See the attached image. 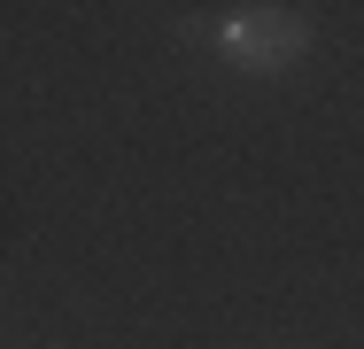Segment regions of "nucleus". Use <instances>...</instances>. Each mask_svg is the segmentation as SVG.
I'll list each match as a JSON object with an SVG mask.
<instances>
[{
    "mask_svg": "<svg viewBox=\"0 0 364 349\" xmlns=\"http://www.w3.org/2000/svg\"><path fill=\"white\" fill-rule=\"evenodd\" d=\"M310 16L302 8H272V0H248V8H225L218 16V47L232 55L240 70H256V78H272V70H294L310 55Z\"/></svg>",
    "mask_w": 364,
    "mask_h": 349,
    "instance_id": "obj_1",
    "label": "nucleus"
}]
</instances>
